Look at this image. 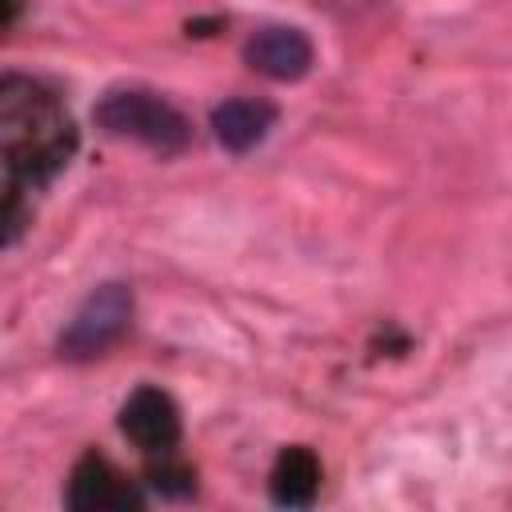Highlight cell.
<instances>
[{
  "instance_id": "cell-1",
  "label": "cell",
  "mask_w": 512,
  "mask_h": 512,
  "mask_svg": "<svg viewBox=\"0 0 512 512\" xmlns=\"http://www.w3.org/2000/svg\"><path fill=\"white\" fill-rule=\"evenodd\" d=\"M0 152L4 184H48L76 152V128L52 88L28 76L0 80Z\"/></svg>"
},
{
  "instance_id": "cell-5",
  "label": "cell",
  "mask_w": 512,
  "mask_h": 512,
  "mask_svg": "<svg viewBox=\"0 0 512 512\" xmlns=\"http://www.w3.org/2000/svg\"><path fill=\"white\" fill-rule=\"evenodd\" d=\"M312 60H316L312 40L292 24H268V28L252 32L244 44V64L268 80H280V84L308 76Z\"/></svg>"
},
{
  "instance_id": "cell-9",
  "label": "cell",
  "mask_w": 512,
  "mask_h": 512,
  "mask_svg": "<svg viewBox=\"0 0 512 512\" xmlns=\"http://www.w3.org/2000/svg\"><path fill=\"white\" fill-rule=\"evenodd\" d=\"M148 480H152L156 492H164V496H188V492H192V472H188L184 464H160V468L148 472Z\"/></svg>"
},
{
  "instance_id": "cell-7",
  "label": "cell",
  "mask_w": 512,
  "mask_h": 512,
  "mask_svg": "<svg viewBox=\"0 0 512 512\" xmlns=\"http://www.w3.org/2000/svg\"><path fill=\"white\" fill-rule=\"evenodd\" d=\"M276 124V108L256 96H232L212 108V136L228 152H252Z\"/></svg>"
},
{
  "instance_id": "cell-10",
  "label": "cell",
  "mask_w": 512,
  "mask_h": 512,
  "mask_svg": "<svg viewBox=\"0 0 512 512\" xmlns=\"http://www.w3.org/2000/svg\"><path fill=\"white\" fill-rule=\"evenodd\" d=\"M20 4H24V0H4V24H12V20H16Z\"/></svg>"
},
{
  "instance_id": "cell-2",
  "label": "cell",
  "mask_w": 512,
  "mask_h": 512,
  "mask_svg": "<svg viewBox=\"0 0 512 512\" xmlns=\"http://www.w3.org/2000/svg\"><path fill=\"white\" fill-rule=\"evenodd\" d=\"M96 124L116 140H136L152 152H180L192 140V124L180 108L144 88H116L96 104Z\"/></svg>"
},
{
  "instance_id": "cell-6",
  "label": "cell",
  "mask_w": 512,
  "mask_h": 512,
  "mask_svg": "<svg viewBox=\"0 0 512 512\" xmlns=\"http://www.w3.org/2000/svg\"><path fill=\"white\" fill-rule=\"evenodd\" d=\"M120 432L144 452H168L180 440V408L160 388H136L120 408Z\"/></svg>"
},
{
  "instance_id": "cell-3",
  "label": "cell",
  "mask_w": 512,
  "mask_h": 512,
  "mask_svg": "<svg viewBox=\"0 0 512 512\" xmlns=\"http://www.w3.org/2000/svg\"><path fill=\"white\" fill-rule=\"evenodd\" d=\"M128 324H132V292L124 284H116V280L100 284V288H92L84 296V304L64 324V332L56 340V352H60V360H72V364L96 360L112 344H120Z\"/></svg>"
},
{
  "instance_id": "cell-4",
  "label": "cell",
  "mask_w": 512,
  "mask_h": 512,
  "mask_svg": "<svg viewBox=\"0 0 512 512\" xmlns=\"http://www.w3.org/2000/svg\"><path fill=\"white\" fill-rule=\"evenodd\" d=\"M64 504L72 512H136L144 504V496L136 492V484L100 452H84L68 476V496Z\"/></svg>"
},
{
  "instance_id": "cell-8",
  "label": "cell",
  "mask_w": 512,
  "mask_h": 512,
  "mask_svg": "<svg viewBox=\"0 0 512 512\" xmlns=\"http://www.w3.org/2000/svg\"><path fill=\"white\" fill-rule=\"evenodd\" d=\"M320 492V460L312 448L292 444L276 456L272 476H268V496L280 508H308Z\"/></svg>"
}]
</instances>
